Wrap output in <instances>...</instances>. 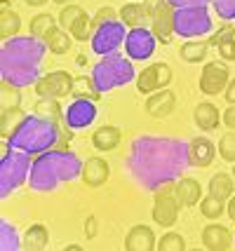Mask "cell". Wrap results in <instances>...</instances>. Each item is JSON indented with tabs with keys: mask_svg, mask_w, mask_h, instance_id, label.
Returning a JSON list of instances; mask_svg holds the SVG:
<instances>
[{
	"mask_svg": "<svg viewBox=\"0 0 235 251\" xmlns=\"http://www.w3.org/2000/svg\"><path fill=\"white\" fill-rule=\"evenodd\" d=\"M228 82H231V73H228V68L224 64H219V61H209V64H205L200 73V92L202 94H207V97H214V94H221L226 87H228Z\"/></svg>",
	"mask_w": 235,
	"mask_h": 251,
	"instance_id": "obj_1",
	"label": "cell"
},
{
	"mask_svg": "<svg viewBox=\"0 0 235 251\" xmlns=\"http://www.w3.org/2000/svg\"><path fill=\"white\" fill-rule=\"evenodd\" d=\"M35 92L43 99H64L73 92V77L68 75L66 71L50 73V75L40 77L35 82Z\"/></svg>",
	"mask_w": 235,
	"mask_h": 251,
	"instance_id": "obj_2",
	"label": "cell"
},
{
	"mask_svg": "<svg viewBox=\"0 0 235 251\" xmlns=\"http://www.w3.org/2000/svg\"><path fill=\"white\" fill-rule=\"evenodd\" d=\"M172 82V68L167 64H153L144 68L139 75H136V87L141 94H151V92H157V89H165Z\"/></svg>",
	"mask_w": 235,
	"mask_h": 251,
	"instance_id": "obj_3",
	"label": "cell"
},
{
	"mask_svg": "<svg viewBox=\"0 0 235 251\" xmlns=\"http://www.w3.org/2000/svg\"><path fill=\"white\" fill-rule=\"evenodd\" d=\"M179 202L174 193H156V207H153V221L162 228L174 226L179 219Z\"/></svg>",
	"mask_w": 235,
	"mask_h": 251,
	"instance_id": "obj_4",
	"label": "cell"
},
{
	"mask_svg": "<svg viewBox=\"0 0 235 251\" xmlns=\"http://www.w3.org/2000/svg\"><path fill=\"white\" fill-rule=\"evenodd\" d=\"M127 54L132 59H148L156 50V35L151 31H146L144 26L141 28H132V33L127 35Z\"/></svg>",
	"mask_w": 235,
	"mask_h": 251,
	"instance_id": "obj_5",
	"label": "cell"
},
{
	"mask_svg": "<svg viewBox=\"0 0 235 251\" xmlns=\"http://www.w3.org/2000/svg\"><path fill=\"white\" fill-rule=\"evenodd\" d=\"M151 22H153V35H156L157 40L162 45L172 43V33H174V10H172L169 2H165V5L151 17Z\"/></svg>",
	"mask_w": 235,
	"mask_h": 251,
	"instance_id": "obj_6",
	"label": "cell"
},
{
	"mask_svg": "<svg viewBox=\"0 0 235 251\" xmlns=\"http://www.w3.org/2000/svg\"><path fill=\"white\" fill-rule=\"evenodd\" d=\"M80 176H82V183H85V186L99 188L108 181L111 167H108V162H106L104 157H90L87 162L82 164V174Z\"/></svg>",
	"mask_w": 235,
	"mask_h": 251,
	"instance_id": "obj_7",
	"label": "cell"
},
{
	"mask_svg": "<svg viewBox=\"0 0 235 251\" xmlns=\"http://www.w3.org/2000/svg\"><path fill=\"white\" fill-rule=\"evenodd\" d=\"M94 118H97V110H94V103H92L90 99H78L66 110V122H68V127H73V129L92 125Z\"/></svg>",
	"mask_w": 235,
	"mask_h": 251,
	"instance_id": "obj_8",
	"label": "cell"
},
{
	"mask_svg": "<svg viewBox=\"0 0 235 251\" xmlns=\"http://www.w3.org/2000/svg\"><path fill=\"white\" fill-rule=\"evenodd\" d=\"M125 249L127 251H153L157 249L156 242V232L148 228V226H134V228L127 232L125 237Z\"/></svg>",
	"mask_w": 235,
	"mask_h": 251,
	"instance_id": "obj_9",
	"label": "cell"
},
{
	"mask_svg": "<svg viewBox=\"0 0 235 251\" xmlns=\"http://www.w3.org/2000/svg\"><path fill=\"white\" fill-rule=\"evenodd\" d=\"M177 97L169 89H157V94H151L146 99V113L153 118H167L169 113H174Z\"/></svg>",
	"mask_w": 235,
	"mask_h": 251,
	"instance_id": "obj_10",
	"label": "cell"
},
{
	"mask_svg": "<svg viewBox=\"0 0 235 251\" xmlns=\"http://www.w3.org/2000/svg\"><path fill=\"white\" fill-rule=\"evenodd\" d=\"M120 38H123V31H120V26H115L113 22L108 24H101L99 28L94 31V50L99 52V54H106V52H111L113 47H118L120 45Z\"/></svg>",
	"mask_w": 235,
	"mask_h": 251,
	"instance_id": "obj_11",
	"label": "cell"
},
{
	"mask_svg": "<svg viewBox=\"0 0 235 251\" xmlns=\"http://www.w3.org/2000/svg\"><path fill=\"white\" fill-rule=\"evenodd\" d=\"M202 244L209 251H228L233 247V235L224 226H207L202 230Z\"/></svg>",
	"mask_w": 235,
	"mask_h": 251,
	"instance_id": "obj_12",
	"label": "cell"
},
{
	"mask_svg": "<svg viewBox=\"0 0 235 251\" xmlns=\"http://www.w3.org/2000/svg\"><path fill=\"white\" fill-rule=\"evenodd\" d=\"M174 197L181 207H193L202 200V186L195 178H181L179 183H174Z\"/></svg>",
	"mask_w": 235,
	"mask_h": 251,
	"instance_id": "obj_13",
	"label": "cell"
},
{
	"mask_svg": "<svg viewBox=\"0 0 235 251\" xmlns=\"http://www.w3.org/2000/svg\"><path fill=\"white\" fill-rule=\"evenodd\" d=\"M193 120H195V125H198L202 131H212V129H216L219 122H221V110L216 108L214 103H209V101H202V103L195 106Z\"/></svg>",
	"mask_w": 235,
	"mask_h": 251,
	"instance_id": "obj_14",
	"label": "cell"
},
{
	"mask_svg": "<svg viewBox=\"0 0 235 251\" xmlns=\"http://www.w3.org/2000/svg\"><path fill=\"white\" fill-rule=\"evenodd\" d=\"M188 155H190V164L195 167H209L214 160V143L205 136L193 139L188 146Z\"/></svg>",
	"mask_w": 235,
	"mask_h": 251,
	"instance_id": "obj_15",
	"label": "cell"
},
{
	"mask_svg": "<svg viewBox=\"0 0 235 251\" xmlns=\"http://www.w3.org/2000/svg\"><path fill=\"white\" fill-rule=\"evenodd\" d=\"M123 141V131L113 125H106V127H99V129L92 134V146L97 151H113L118 148V143Z\"/></svg>",
	"mask_w": 235,
	"mask_h": 251,
	"instance_id": "obj_16",
	"label": "cell"
},
{
	"mask_svg": "<svg viewBox=\"0 0 235 251\" xmlns=\"http://www.w3.org/2000/svg\"><path fill=\"white\" fill-rule=\"evenodd\" d=\"M47 43V50L50 52H54V54H66L68 50H71V43H73V35L68 31H64L61 26H54V28H50L47 35L43 38Z\"/></svg>",
	"mask_w": 235,
	"mask_h": 251,
	"instance_id": "obj_17",
	"label": "cell"
},
{
	"mask_svg": "<svg viewBox=\"0 0 235 251\" xmlns=\"http://www.w3.org/2000/svg\"><path fill=\"white\" fill-rule=\"evenodd\" d=\"M47 244H50V232L43 223H35L31 228L26 230V235H24V249L26 251H43L47 249Z\"/></svg>",
	"mask_w": 235,
	"mask_h": 251,
	"instance_id": "obj_18",
	"label": "cell"
},
{
	"mask_svg": "<svg viewBox=\"0 0 235 251\" xmlns=\"http://www.w3.org/2000/svg\"><path fill=\"white\" fill-rule=\"evenodd\" d=\"M207 45H216L219 47V54L224 56L226 61H235V38H233V28L231 26L221 28L212 40H207Z\"/></svg>",
	"mask_w": 235,
	"mask_h": 251,
	"instance_id": "obj_19",
	"label": "cell"
},
{
	"mask_svg": "<svg viewBox=\"0 0 235 251\" xmlns=\"http://www.w3.org/2000/svg\"><path fill=\"white\" fill-rule=\"evenodd\" d=\"M146 19H148V14L144 12V5H139V2H127L120 10V22L130 28H141Z\"/></svg>",
	"mask_w": 235,
	"mask_h": 251,
	"instance_id": "obj_20",
	"label": "cell"
},
{
	"mask_svg": "<svg viewBox=\"0 0 235 251\" xmlns=\"http://www.w3.org/2000/svg\"><path fill=\"white\" fill-rule=\"evenodd\" d=\"M19 28H22V17L17 12L2 7V14H0V38L10 40V38H14L19 33Z\"/></svg>",
	"mask_w": 235,
	"mask_h": 251,
	"instance_id": "obj_21",
	"label": "cell"
},
{
	"mask_svg": "<svg viewBox=\"0 0 235 251\" xmlns=\"http://www.w3.org/2000/svg\"><path fill=\"white\" fill-rule=\"evenodd\" d=\"M33 113L40 120H50V122H61V106L56 99H40L33 106Z\"/></svg>",
	"mask_w": 235,
	"mask_h": 251,
	"instance_id": "obj_22",
	"label": "cell"
},
{
	"mask_svg": "<svg viewBox=\"0 0 235 251\" xmlns=\"http://www.w3.org/2000/svg\"><path fill=\"white\" fill-rule=\"evenodd\" d=\"M233 176H228V174H216L212 176V181H209V195L214 197H219V200H231V195H233Z\"/></svg>",
	"mask_w": 235,
	"mask_h": 251,
	"instance_id": "obj_23",
	"label": "cell"
},
{
	"mask_svg": "<svg viewBox=\"0 0 235 251\" xmlns=\"http://www.w3.org/2000/svg\"><path fill=\"white\" fill-rule=\"evenodd\" d=\"M207 56V43L202 40H190V43H183L181 45V59L188 61V64H200L205 61Z\"/></svg>",
	"mask_w": 235,
	"mask_h": 251,
	"instance_id": "obj_24",
	"label": "cell"
},
{
	"mask_svg": "<svg viewBox=\"0 0 235 251\" xmlns=\"http://www.w3.org/2000/svg\"><path fill=\"white\" fill-rule=\"evenodd\" d=\"M71 97L97 101V99H99V89L92 85L90 77H73V92H71Z\"/></svg>",
	"mask_w": 235,
	"mask_h": 251,
	"instance_id": "obj_25",
	"label": "cell"
},
{
	"mask_svg": "<svg viewBox=\"0 0 235 251\" xmlns=\"http://www.w3.org/2000/svg\"><path fill=\"white\" fill-rule=\"evenodd\" d=\"M224 211H226L224 200H219V197H214V195H207V197H202L200 200V214L205 216V219L216 221Z\"/></svg>",
	"mask_w": 235,
	"mask_h": 251,
	"instance_id": "obj_26",
	"label": "cell"
},
{
	"mask_svg": "<svg viewBox=\"0 0 235 251\" xmlns=\"http://www.w3.org/2000/svg\"><path fill=\"white\" fill-rule=\"evenodd\" d=\"M26 120V115H24L22 108H10V110H2V115H0V129H2V136H10L12 129L19 125V122Z\"/></svg>",
	"mask_w": 235,
	"mask_h": 251,
	"instance_id": "obj_27",
	"label": "cell"
},
{
	"mask_svg": "<svg viewBox=\"0 0 235 251\" xmlns=\"http://www.w3.org/2000/svg\"><path fill=\"white\" fill-rule=\"evenodd\" d=\"M54 26H56V19L52 17V14H38V17L31 19L28 31H31L33 38H45L47 31H50V28H54Z\"/></svg>",
	"mask_w": 235,
	"mask_h": 251,
	"instance_id": "obj_28",
	"label": "cell"
},
{
	"mask_svg": "<svg viewBox=\"0 0 235 251\" xmlns=\"http://www.w3.org/2000/svg\"><path fill=\"white\" fill-rule=\"evenodd\" d=\"M90 31H92V19L87 12H82L78 19L73 22V26H71V35H73V40H80V43H85L87 38H90Z\"/></svg>",
	"mask_w": 235,
	"mask_h": 251,
	"instance_id": "obj_29",
	"label": "cell"
},
{
	"mask_svg": "<svg viewBox=\"0 0 235 251\" xmlns=\"http://www.w3.org/2000/svg\"><path fill=\"white\" fill-rule=\"evenodd\" d=\"M2 94H0V106L2 110H10V108H19V103H22V94H19V89L7 85V82H2V89H0Z\"/></svg>",
	"mask_w": 235,
	"mask_h": 251,
	"instance_id": "obj_30",
	"label": "cell"
},
{
	"mask_svg": "<svg viewBox=\"0 0 235 251\" xmlns=\"http://www.w3.org/2000/svg\"><path fill=\"white\" fill-rule=\"evenodd\" d=\"M157 249L160 251H183L186 249V240L181 237L179 232H167V235H162V237H160Z\"/></svg>",
	"mask_w": 235,
	"mask_h": 251,
	"instance_id": "obj_31",
	"label": "cell"
},
{
	"mask_svg": "<svg viewBox=\"0 0 235 251\" xmlns=\"http://www.w3.org/2000/svg\"><path fill=\"white\" fill-rule=\"evenodd\" d=\"M219 155L224 157L226 162L235 164V129L233 131H226L219 141Z\"/></svg>",
	"mask_w": 235,
	"mask_h": 251,
	"instance_id": "obj_32",
	"label": "cell"
},
{
	"mask_svg": "<svg viewBox=\"0 0 235 251\" xmlns=\"http://www.w3.org/2000/svg\"><path fill=\"white\" fill-rule=\"evenodd\" d=\"M82 12H85V10H82V7H78L76 2H73V5H64V10H61V14H59V19H56V22H59V26H61L64 31H71L73 22L78 19Z\"/></svg>",
	"mask_w": 235,
	"mask_h": 251,
	"instance_id": "obj_33",
	"label": "cell"
},
{
	"mask_svg": "<svg viewBox=\"0 0 235 251\" xmlns=\"http://www.w3.org/2000/svg\"><path fill=\"white\" fill-rule=\"evenodd\" d=\"M113 19H115V10H113V7H101V10L97 12V17L92 19V28L97 31L101 24H108V22H113Z\"/></svg>",
	"mask_w": 235,
	"mask_h": 251,
	"instance_id": "obj_34",
	"label": "cell"
},
{
	"mask_svg": "<svg viewBox=\"0 0 235 251\" xmlns=\"http://www.w3.org/2000/svg\"><path fill=\"white\" fill-rule=\"evenodd\" d=\"M165 2H167V0H144L141 5H144V12L148 14V19H151V17H153V14H156V12L165 5Z\"/></svg>",
	"mask_w": 235,
	"mask_h": 251,
	"instance_id": "obj_35",
	"label": "cell"
},
{
	"mask_svg": "<svg viewBox=\"0 0 235 251\" xmlns=\"http://www.w3.org/2000/svg\"><path fill=\"white\" fill-rule=\"evenodd\" d=\"M85 235H87V240L97 237V216H87V221H85Z\"/></svg>",
	"mask_w": 235,
	"mask_h": 251,
	"instance_id": "obj_36",
	"label": "cell"
},
{
	"mask_svg": "<svg viewBox=\"0 0 235 251\" xmlns=\"http://www.w3.org/2000/svg\"><path fill=\"white\" fill-rule=\"evenodd\" d=\"M224 122L228 129H235V103H231L228 110H224Z\"/></svg>",
	"mask_w": 235,
	"mask_h": 251,
	"instance_id": "obj_37",
	"label": "cell"
},
{
	"mask_svg": "<svg viewBox=\"0 0 235 251\" xmlns=\"http://www.w3.org/2000/svg\"><path fill=\"white\" fill-rule=\"evenodd\" d=\"M224 97H226V101H228V103H235V80H231V82H228Z\"/></svg>",
	"mask_w": 235,
	"mask_h": 251,
	"instance_id": "obj_38",
	"label": "cell"
},
{
	"mask_svg": "<svg viewBox=\"0 0 235 251\" xmlns=\"http://www.w3.org/2000/svg\"><path fill=\"white\" fill-rule=\"evenodd\" d=\"M226 211H228V216L235 221V195H231V202H228V209H226Z\"/></svg>",
	"mask_w": 235,
	"mask_h": 251,
	"instance_id": "obj_39",
	"label": "cell"
},
{
	"mask_svg": "<svg viewBox=\"0 0 235 251\" xmlns=\"http://www.w3.org/2000/svg\"><path fill=\"white\" fill-rule=\"evenodd\" d=\"M26 5H31V7H40V5H45L47 0H24Z\"/></svg>",
	"mask_w": 235,
	"mask_h": 251,
	"instance_id": "obj_40",
	"label": "cell"
},
{
	"mask_svg": "<svg viewBox=\"0 0 235 251\" xmlns=\"http://www.w3.org/2000/svg\"><path fill=\"white\" fill-rule=\"evenodd\" d=\"M52 2H56V5H73L76 0H52Z\"/></svg>",
	"mask_w": 235,
	"mask_h": 251,
	"instance_id": "obj_41",
	"label": "cell"
},
{
	"mask_svg": "<svg viewBox=\"0 0 235 251\" xmlns=\"http://www.w3.org/2000/svg\"><path fill=\"white\" fill-rule=\"evenodd\" d=\"M0 2H2V7H7V2H10V0H0Z\"/></svg>",
	"mask_w": 235,
	"mask_h": 251,
	"instance_id": "obj_42",
	"label": "cell"
},
{
	"mask_svg": "<svg viewBox=\"0 0 235 251\" xmlns=\"http://www.w3.org/2000/svg\"><path fill=\"white\" fill-rule=\"evenodd\" d=\"M233 181H235V169H233Z\"/></svg>",
	"mask_w": 235,
	"mask_h": 251,
	"instance_id": "obj_43",
	"label": "cell"
}]
</instances>
